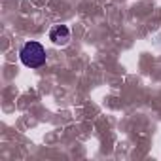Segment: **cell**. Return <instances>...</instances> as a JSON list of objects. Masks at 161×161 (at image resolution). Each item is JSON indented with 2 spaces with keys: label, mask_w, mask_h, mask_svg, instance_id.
I'll list each match as a JSON object with an SVG mask.
<instances>
[{
  "label": "cell",
  "mask_w": 161,
  "mask_h": 161,
  "mask_svg": "<svg viewBox=\"0 0 161 161\" xmlns=\"http://www.w3.org/2000/svg\"><path fill=\"white\" fill-rule=\"evenodd\" d=\"M19 59L21 63L27 66V68H40L46 64L47 61V55H46V49L40 42L36 40H29L23 44V47L19 49Z\"/></svg>",
  "instance_id": "1"
},
{
  "label": "cell",
  "mask_w": 161,
  "mask_h": 161,
  "mask_svg": "<svg viewBox=\"0 0 161 161\" xmlns=\"http://www.w3.org/2000/svg\"><path fill=\"white\" fill-rule=\"evenodd\" d=\"M49 40L55 46H66L70 40V29L66 25H55L49 31Z\"/></svg>",
  "instance_id": "2"
}]
</instances>
